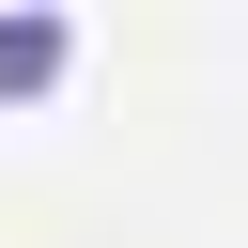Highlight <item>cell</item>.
Listing matches in <instances>:
<instances>
[{
	"label": "cell",
	"mask_w": 248,
	"mask_h": 248,
	"mask_svg": "<svg viewBox=\"0 0 248 248\" xmlns=\"http://www.w3.org/2000/svg\"><path fill=\"white\" fill-rule=\"evenodd\" d=\"M62 62H78V31H62V16H0V93H46Z\"/></svg>",
	"instance_id": "obj_1"
}]
</instances>
